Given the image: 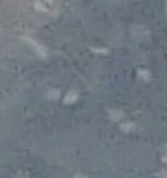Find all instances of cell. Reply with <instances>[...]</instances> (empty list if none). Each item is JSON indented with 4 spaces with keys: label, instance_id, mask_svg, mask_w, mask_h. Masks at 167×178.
Listing matches in <instances>:
<instances>
[{
    "label": "cell",
    "instance_id": "obj_1",
    "mask_svg": "<svg viewBox=\"0 0 167 178\" xmlns=\"http://www.w3.org/2000/svg\"><path fill=\"white\" fill-rule=\"evenodd\" d=\"M77 100V94L74 92H70L65 97V103H72Z\"/></svg>",
    "mask_w": 167,
    "mask_h": 178
},
{
    "label": "cell",
    "instance_id": "obj_2",
    "mask_svg": "<svg viewBox=\"0 0 167 178\" xmlns=\"http://www.w3.org/2000/svg\"><path fill=\"white\" fill-rule=\"evenodd\" d=\"M121 128H122V130H124L125 131H129V130L132 128V124H130V123H124V124H122V126H121Z\"/></svg>",
    "mask_w": 167,
    "mask_h": 178
},
{
    "label": "cell",
    "instance_id": "obj_3",
    "mask_svg": "<svg viewBox=\"0 0 167 178\" xmlns=\"http://www.w3.org/2000/svg\"><path fill=\"white\" fill-rule=\"evenodd\" d=\"M139 74H140L141 77H145V78H148V77H150V73H149V71H147V70H141L139 72Z\"/></svg>",
    "mask_w": 167,
    "mask_h": 178
},
{
    "label": "cell",
    "instance_id": "obj_4",
    "mask_svg": "<svg viewBox=\"0 0 167 178\" xmlns=\"http://www.w3.org/2000/svg\"><path fill=\"white\" fill-rule=\"evenodd\" d=\"M160 175H161V177L162 178H167V170H163Z\"/></svg>",
    "mask_w": 167,
    "mask_h": 178
},
{
    "label": "cell",
    "instance_id": "obj_5",
    "mask_svg": "<svg viewBox=\"0 0 167 178\" xmlns=\"http://www.w3.org/2000/svg\"><path fill=\"white\" fill-rule=\"evenodd\" d=\"M163 161L164 162H167V156H165V157H163Z\"/></svg>",
    "mask_w": 167,
    "mask_h": 178
},
{
    "label": "cell",
    "instance_id": "obj_6",
    "mask_svg": "<svg viewBox=\"0 0 167 178\" xmlns=\"http://www.w3.org/2000/svg\"><path fill=\"white\" fill-rule=\"evenodd\" d=\"M76 178H86V177H83V176H77V177Z\"/></svg>",
    "mask_w": 167,
    "mask_h": 178
}]
</instances>
